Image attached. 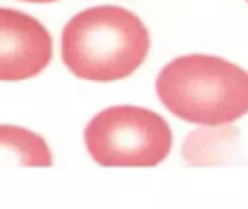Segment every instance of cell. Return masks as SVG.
Segmentation results:
<instances>
[{
    "instance_id": "1",
    "label": "cell",
    "mask_w": 248,
    "mask_h": 209,
    "mask_svg": "<svg viewBox=\"0 0 248 209\" xmlns=\"http://www.w3.org/2000/svg\"><path fill=\"white\" fill-rule=\"evenodd\" d=\"M150 48L144 22L122 7H92L77 13L61 35V57L72 74L109 83L133 74Z\"/></svg>"
},
{
    "instance_id": "2",
    "label": "cell",
    "mask_w": 248,
    "mask_h": 209,
    "mask_svg": "<svg viewBox=\"0 0 248 209\" xmlns=\"http://www.w3.org/2000/svg\"><path fill=\"white\" fill-rule=\"evenodd\" d=\"M159 100L176 118L222 127L248 113V72L211 55H185L157 77Z\"/></svg>"
},
{
    "instance_id": "3",
    "label": "cell",
    "mask_w": 248,
    "mask_h": 209,
    "mask_svg": "<svg viewBox=\"0 0 248 209\" xmlns=\"http://www.w3.org/2000/svg\"><path fill=\"white\" fill-rule=\"evenodd\" d=\"M85 146L96 163L107 168L157 166L170 155L172 131L159 113L144 107L103 109L85 127Z\"/></svg>"
},
{
    "instance_id": "4",
    "label": "cell",
    "mask_w": 248,
    "mask_h": 209,
    "mask_svg": "<svg viewBox=\"0 0 248 209\" xmlns=\"http://www.w3.org/2000/svg\"><path fill=\"white\" fill-rule=\"evenodd\" d=\"M52 59V37L42 22L16 9H0V81L37 77Z\"/></svg>"
},
{
    "instance_id": "5",
    "label": "cell",
    "mask_w": 248,
    "mask_h": 209,
    "mask_svg": "<svg viewBox=\"0 0 248 209\" xmlns=\"http://www.w3.org/2000/svg\"><path fill=\"white\" fill-rule=\"evenodd\" d=\"M0 166H52V153L42 135L13 124H0Z\"/></svg>"
},
{
    "instance_id": "6",
    "label": "cell",
    "mask_w": 248,
    "mask_h": 209,
    "mask_svg": "<svg viewBox=\"0 0 248 209\" xmlns=\"http://www.w3.org/2000/svg\"><path fill=\"white\" fill-rule=\"evenodd\" d=\"M22 2H37V4H44V2H57V0H22Z\"/></svg>"
}]
</instances>
